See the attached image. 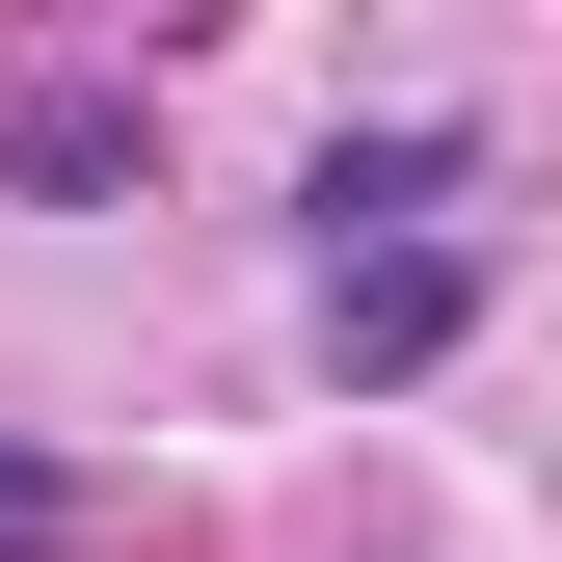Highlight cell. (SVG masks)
Wrapping results in <instances>:
<instances>
[{"mask_svg": "<svg viewBox=\"0 0 562 562\" xmlns=\"http://www.w3.org/2000/svg\"><path fill=\"white\" fill-rule=\"evenodd\" d=\"M456 322H482V241H375V268H322V375H429Z\"/></svg>", "mask_w": 562, "mask_h": 562, "instance_id": "7a4b0ae2", "label": "cell"}, {"mask_svg": "<svg viewBox=\"0 0 562 562\" xmlns=\"http://www.w3.org/2000/svg\"><path fill=\"white\" fill-rule=\"evenodd\" d=\"M0 562H81V456H0Z\"/></svg>", "mask_w": 562, "mask_h": 562, "instance_id": "277c9868", "label": "cell"}, {"mask_svg": "<svg viewBox=\"0 0 562 562\" xmlns=\"http://www.w3.org/2000/svg\"><path fill=\"white\" fill-rule=\"evenodd\" d=\"M456 188H482V134H322V188H295V215H322V268H375V241H429Z\"/></svg>", "mask_w": 562, "mask_h": 562, "instance_id": "3957f363", "label": "cell"}, {"mask_svg": "<svg viewBox=\"0 0 562 562\" xmlns=\"http://www.w3.org/2000/svg\"><path fill=\"white\" fill-rule=\"evenodd\" d=\"M0 188H27V215H108V188H161V81H108V54H54V81L0 108Z\"/></svg>", "mask_w": 562, "mask_h": 562, "instance_id": "6da1fadb", "label": "cell"}]
</instances>
